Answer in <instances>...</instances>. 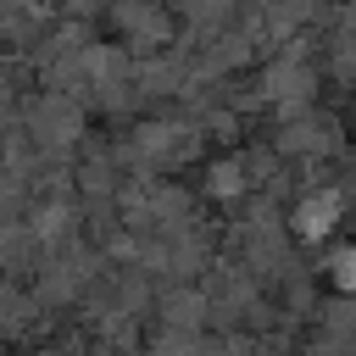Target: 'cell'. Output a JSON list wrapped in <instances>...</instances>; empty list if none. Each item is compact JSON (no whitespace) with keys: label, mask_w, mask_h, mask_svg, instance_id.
<instances>
[{"label":"cell","mask_w":356,"mask_h":356,"mask_svg":"<svg viewBox=\"0 0 356 356\" xmlns=\"http://www.w3.org/2000/svg\"><path fill=\"white\" fill-rule=\"evenodd\" d=\"M295 228H300L306 239H323V234L334 228V200H328V195H317V200H306V206L295 211Z\"/></svg>","instance_id":"obj_1"},{"label":"cell","mask_w":356,"mask_h":356,"mask_svg":"<svg viewBox=\"0 0 356 356\" xmlns=\"http://www.w3.org/2000/svg\"><path fill=\"white\" fill-rule=\"evenodd\" d=\"M334 278H339V289H356V245L334 256Z\"/></svg>","instance_id":"obj_2"}]
</instances>
